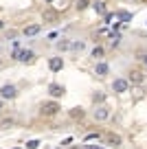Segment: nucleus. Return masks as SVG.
<instances>
[{
  "label": "nucleus",
  "instance_id": "33",
  "mask_svg": "<svg viewBox=\"0 0 147 149\" xmlns=\"http://www.w3.org/2000/svg\"><path fill=\"white\" fill-rule=\"evenodd\" d=\"M53 149H64V147H62V145H60V147H53Z\"/></svg>",
  "mask_w": 147,
  "mask_h": 149
},
{
  "label": "nucleus",
  "instance_id": "26",
  "mask_svg": "<svg viewBox=\"0 0 147 149\" xmlns=\"http://www.w3.org/2000/svg\"><path fill=\"white\" fill-rule=\"evenodd\" d=\"M15 35H18V31H13V29H9V31L5 33V37H7V40H9V37H11V40H13Z\"/></svg>",
  "mask_w": 147,
  "mask_h": 149
},
{
  "label": "nucleus",
  "instance_id": "4",
  "mask_svg": "<svg viewBox=\"0 0 147 149\" xmlns=\"http://www.w3.org/2000/svg\"><path fill=\"white\" fill-rule=\"evenodd\" d=\"M125 77H127V81L132 86H143L147 81V70L145 68H130Z\"/></svg>",
  "mask_w": 147,
  "mask_h": 149
},
{
  "label": "nucleus",
  "instance_id": "23",
  "mask_svg": "<svg viewBox=\"0 0 147 149\" xmlns=\"http://www.w3.org/2000/svg\"><path fill=\"white\" fill-rule=\"evenodd\" d=\"M40 145H42L40 138H31V140H27V145H24V147H27V149H37Z\"/></svg>",
  "mask_w": 147,
  "mask_h": 149
},
{
  "label": "nucleus",
  "instance_id": "16",
  "mask_svg": "<svg viewBox=\"0 0 147 149\" xmlns=\"http://www.w3.org/2000/svg\"><path fill=\"white\" fill-rule=\"evenodd\" d=\"M83 51H86V40H73L70 53H73V55H81Z\"/></svg>",
  "mask_w": 147,
  "mask_h": 149
},
{
  "label": "nucleus",
  "instance_id": "9",
  "mask_svg": "<svg viewBox=\"0 0 147 149\" xmlns=\"http://www.w3.org/2000/svg\"><path fill=\"white\" fill-rule=\"evenodd\" d=\"M46 92H48V97L51 99H64V94H66V88L62 84H57V81H51V84L46 86Z\"/></svg>",
  "mask_w": 147,
  "mask_h": 149
},
{
  "label": "nucleus",
  "instance_id": "3",
  "mask_svg": "<svg viewBox=\"0 0 147 149\" xmlns=\"http://www.w3.org/2000/svg\"><path fill=\"white\" fill-rule=\"evenodd\" d=\"M130 88H132V84H130L127 77H123V74H119V77H114V79L110 81V90L114 94H127Z\"/></svg>",
  "mask_w": 147,
  "mask_h": 149
},
{
  "label": "nucleus",
  "instance_id": "18",
  "mask_svg": "<svg viewBox=\"0 0 147 149\" xmlns=\"http://www.w3.org/2000/svg\"><path fill=\"white\" fill-rule=\"evenodd\" d=\"M103 134L101 132H88L86 136H83V143H90V140H101Z\"/></svg>",
  "mask_w": 147,
  "mask_h": 149
},
{
  "label": "nucleus",
  "instance_id": "2",
  "mask_svg": "<svg viewBox=\"0 0 147 149\" xmlns=\"http://www.w3.org/2000/svg\"><path fill=\"white\" fill-rule=\"evenodd\" d=\"M11 59L18 61V64H33L35 61V51L33 48H20V51H11Z\"/></svg>",
  "mask_w": 147,
  "mask_h": 149
},
{
  "label": "nucleus",
  "instance_id": "1",
  "mask_svg": "<svg viewBox=\"0 0 147 149\" xmlns=\"http://www.w3.org/2000/svg\"><path fill=\"white\" fill-rule=\"evenodd\" d=\"M60 112H62V105L55 99H48V101L40 103V116H44V118H53V116H57Z\"/></svg>",
  "mask_w": 147,
  "mask_h": 149
},
{
  "label": "nucleus",
  "instance_id": "29",
  "mask_svg": "<svg viewBox=\"0 0 147 149\" xmlns=\"http://www.w3.org/2000/svg\"><path fill=\"white\" fill-rule=\"evenodd\" d=\"M0 31H7V22L5 20H0Z\"/></svg>",
  "mask_w": 147,
  "mask_h": 149
},
{
  "label": "nucleus",
  "instance_id": "11",
  "mask_svg": "<svg viewBox=\"0 0 147 149\" xmlns=\"http://www.w3.org/2000/svg\"><path fill=\"white\" fill-rule=\"evenodd\" d=\"M106 53H108V51H106V46H103V44L99 42V44H94V46L90 48L88 57H90L92 61H101V59H106Z\"/></svg>",
  "mask_w": 147,
  "mask_h": 149
},
{
  "label": "nucleus",
  "instance_id": "17",
  "mask_svg": "<svg viewBox=\"0 0 147 149\" xmlns=\"http://www.w3.org/2000/svg\"><path fill=\"white\" fill-rule=\"evenodd\" d=\"M121 44H123V35L121 33H110V48H121Z\"/></svg>",
  "mask_w": 147,
  "mask_h": 149
},
{
  "label": "nucleus",
  "instance_id": "6",
  "mask_svg": "<svg viewBox=\"0 0 147 149\" xmlns=\"http://www.w3.org/2000/svg\"><path fill=\"white\" fill-rule=\"evenodd\" d=\"M110 72H112V68H110V64H108L106 59L94 61V66H92V74H94L97 79H106V77H110Z\"/></svg>",
  "mask_w": 147,
  "mask_h": 149
},
{
  "label": "nucleus",
  "instance_id": "34",
  "mask_svg": "<svg viewBox=\"0 0 147 149\" xmlns=\"http://www.w3.org/2000/svg\"><path fill=\"white\" fill-rule=\"evenodd\" d=\"M0 68H2V59H0Z\"/></svg>",
  "mask_w": 147,
  "mask_h": 149
},
{
  "label": "nucleus",
  "instance_id": "8",
  "mask_svg": "<svg viewBox=\"0 0 147 149\" xmlns=\"http://www.w3.org/2000/svg\"><path fill=\"white\" fill-rule=\"evenodd\" d=\"M70 46H73V40H70V37H66V35H60L55 42H53V48H55L57 55H64V53H68Z\"/></svg>",
  "mask_w": 147,
  "mask_h": 149
},
{
  "label": "nucleus",
  "instance_id": "15",
  "mask_svg": "<svg viewBox=\"0 0 147 149\" xmlns=\"http://www.w3.org/2000/svg\"><path fill=\"white\" fill-rule=\"evenodd\" d=\"M68 116L73 118V121H81V118H86V110H83V107H70L68 110Z\"/></svg>",
  "mask_w": 147,
  "mask_h": 149
},
{
  "label": "nucleus",
  "instance_id": "14",
  "mask_svg": "<svg viewBox=\"0 0 147 149\" xmlns=\"http://www.w3.org/2000/svg\"><path fill=\"white\" fill-rule=\"evenodd\" d=\"M92 9H94V13L103 15V18L110 13V11H108V2H106V0H94V2H92Z\"/></svg>",
  "mask_w": 147,
  "mask_h": 149
},
{
  "label": "nucleus",
  "instance_id": "30",
  "mask_svg": "<svg viewBox=\"0 0 147 149\" xmlns=\"http://www.w3.org/2000/svg\"><path fill=\"white\" fill-rule=\"evenodd\" d=\"M70 149H86V147H81V145H70Z\"/></svg>",
  "mask_w": 147,
  "mask_h": 149
},
{
  "label": "nucleus",
  "instance_id": "13",
  "mask_svg": "<svg viewBox=\"0 0 147 149\" xmlns=\"http://www.w3.org/2000/svg\"><path fill=\"white\" fill-rule=\"evenodd\" d=\"M40 31H42V24L40 22H33V24H27V26H22V35L24 37H35V35H40Z\"/></svg>",
  "mask_w": 147,
  "mask_h": 149
},
{
  "label": "nucleus",
  "instance_id": "24",
  "mask_svg": "<svg viewBox=\"0 0 147 149\" xmlns=\"http://www.w3.org/2000/svg\"><path fill=\"white\" fill-rule=\"evenodd\" d=\"M92 103H94V105H101V103H106V97H103L101 92H94L92 94Z\"/></svg>",
  "mask_w": 147,
  "mask_h": 149
},
{
  "label": "nucleus",
  "instance_id": "27",
  "mask_svg": "<svg viewBox=\"0 0 147 149\" xmlns=\"http://www.w3.org/2000/svg\"><path fill=\"white\" fill-rule=\"evenodd\" d=\"M57 37H60V33H48V35H46V40H53V42H55V40H57Z\"/></svg>",
  "mask_w": 147,
  "mask_h": 149
},
{
  "label": "nucleus",
  "instance_id": "20",
  "mask_svg": "<svg viewBox=\"0 0 147 149\" xmlns=\"http://www.w3.org/2000/svg\"><path fill=\"white\" fill-rule=\"evenodd\" d=\"M42 20H44V22H55L57 13H55V11H51V9H46L44 13H42Z\"/></svg>",
  "mask_w": 147,
  "mask_h": 149
},
{
  "label": "nucleus",
  "instance_id": "31",
  "mask_svg": "<svg viewBox=\"0 0 147 149\" xmlns=\"http://www.w3.org/2000/svg\"><path fill=\"white\" fill-rule=\"evenodd\" d=\"M5 110V101H2V99H0V112Z\"/></svg>",
  "mask_w": 147,
  "mask_h": 149
},
{
  "label": "nucleus",
  "instance_id": "19",
  "mask_svg": "<svg viewBox=\"0 0 147 149\" xmlns=\"http://www.w3.org/2000/svg\"><path fill=\"white\" fill-rule=\"evenodd\" d=\"M15 125V118L13 116H5L2 121H0V130H9V127Z\"/></svg>",
  "mask_w": 147,
  "mask_h": 149
},
{
  "label": "nucleus",
  "instance_id": "10",
  "mask_svg": "<svg viewBox=\"0 0 147 149\" xmlns=\"http://www.w3.org/2000/svg\"><path fill=\"white\" fill-rule=\"evenodd\" d=\"M103 140H106L108 147H114V149L123 147V136L116 134V132H106V134H103Z\"/></svg>",
  "mask_w": 147,
  "mask_h": 149
},
{
  "label": "nucleus",
  "instance_id": "5",
  "mask_svg": "<svg viewBox=\"0 0 147 149\" xmlns=\"http://www.w3.org/2000/svg\"><path fill=\"white\" fill-rule=\"evenodd\" d=\"M18 94H20V90L15 84H2L0 86V99L2 101H15Z\"/></svg>",
  "mask_w": 147,
  "mask_h": 149
},
{
  "label": "nucleus",
  "instance_id": "12",
  "mask_svg": "<svg viewBox=\"0 0 147 149\" xmlns=\"http://www.w3.org/2000/svg\"><path fill=\"white\" fill-rule=\"evenodd\" d=\"M64 66H66V61H64L62 55L48 57V70H51V72H60V70H64Z\"/></svg>",
  "mask_w": 147,
  "mask_h": 149
},
{
  "label": "nucleus",
  "instance_id": "28",
  "mask_svg": "<svg viewBox=\"0 0 147 149\" xmlns=\"http://www.w3.org/2000/svg\"><path fill=\"white\" fill-rule=\"evenodd\" d=\"M70 143H73V138H70V136H68V138H64V140H62V147H68Z\"/></svg>",
  "mask_w": 147,
  "mask_h": 149
},
{
  "label": "nucleus",
  "instance_id": "22",
  "mask_svg": "<svg viewBox=\"0 0 147 149\" xmlns=\"http://www.w3.org/2000/svg\"><path fill=\"white\" fill-rule=\"evenodd\" d=\"M114 13L121 18V24H125V22H130V20H132V13H130V11H123V9H121V11H114Z\"/></svg>",
  "mask_w": 147,
  "mask_h": 149
},
{
  "label": "nucleus",
  "instance_id": "32",
  "mask_svg": "<svg viewBox=\"0 0 147 149\" xmlns=\"http://www.w3.org/2000/svg\"><path fill=\"white\" fill-rule=\"evenodd\" d=\"M53 2H55V0H44V5H53Z\"/></svg>",
  "mask_w": 147,
  "mask_h": 149
},
{
  "label": "nucleus",
  "instance_id": "7",
  "mask_svg": "<svg viewBox=\"0 0 147 149\" xmlns=\"http://www.w3.org/2000/svg\"><path fill=\"white\" fill-rule=\"evenodd\" d=\"M110 116H112V110L106 105V103H101V105H94V110H92V118H94L97 123H106Z\"/></svg>",
  "mask_w": 147,
  "mask_h": 149
},
{
  "label": "nucleus",
  "instance_id": "25",
  "mask_svg": "<svg viewBox=\"0 0 147 149\" xmlns=\"http://www.w3.org/2000/svg\"><path fill=\"white\" fill-rule=\"evenodd\" d=\"M136 59L147 68V51H138V53H136Z\"/></svg>",
  "mask_w": 147,
  "mask_h": 149
},
{
  "label": "nucleus",
  "instance_id": "21",
  "mask_svg": "<svg viewBox=\"0 0 147 149\" xmlns=\"http://www.w3.org/2000/svg\"><path fill=\"white\" fill-rule=\"evenodd\" d=\"M88 7H92L90 0H77V2H75V9H77V11H86Z\"/></svg>",
  "mask_w": 147,
  "mask_h": 149
}]
</instances>
